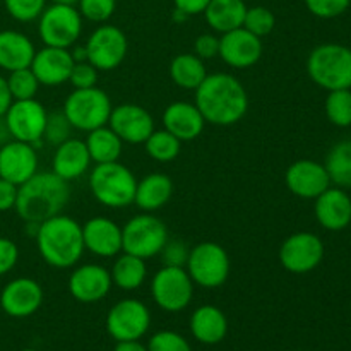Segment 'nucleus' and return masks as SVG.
I'll return each instance as SVG.
<instances>
[{
  "label": "nucleus",
  "mask_w": 351,
  "mask_h": 351,
  "mask_svg": "<svg viewBox=\"0 0 351 351\" xmlns=\"http://www.w3.org/2000/svg\"><path fill=\"white\" fill-rule=\"evenodd\" d=\"M247 5L243 0H211L204 17L215 33L223 34L243 26Z\"/></svg>",
  "instance_id": "c85d7f7f"
},
{
  "label": "nucleus",
  "mask_w": 351,
  "mask_h": 351,
  "mask_svg": "<svg viewBox=\"0 0 351 351\" xmlns=\"http://www.w3.org/2000/svg\"><path fill=\"white\" fill-rule=\"evenodd\" d=\"M350 5H351V0H350Z\"/></svg>",
  "instance_id": "4d7b16f0"
},
{
  "label": "nucleus",
  "mask_w": 351,
  "mask_h": 351,
  "mask_svg": "<svg viewBox=\"0 0 351 351\" xmlns=\"http://www.w3.org/2000/svg\"><path fill=\"white\" fill-rule=\"evenodd\" d=\"M195 106L204 117L206 123L219 127L235 125L249 110L247 89L235 75L228 72H215L206 75L195 89Z\"/></svg>",
  "instance_id": "f257e3e1"
},
{
  "label": "nucleus",
  "mask_w": 351,
  "mask_h": 351,
  "mask_svg": "<svg viewBox=\"0 0 351 351\" xmlns=\"http://www.w3.org/2000/svg\"><path fill=\"white\" fill-rule=\"evenodd\" d=\"M189 252H191V249L185 245L184 240L168 239V242L165 243V247L161 249L160 256H161V261H163V266L185 267V264H187V259H189Z\"/></svg>",
  "instance_id": "c03bdc74"
},
{
  "label": "nucleus",
  "mask_w": 351,
  "mask_h": 351,
  "mask_svg": "<svg viewBox=\"0 0 351 351\" xmlns=\"http://www.w3.org/2000/svg\"><path fill=\"white\" fill-rule=\"evenodd\" d=\"M12 101L14 99L9 91V86H7V79L3 75H0V119L5 115V112L12 105Z\"/></svg>",
  "instance_id": "8fccbe9b"
},
{
  "label": "nucleus",
  "mask_w": 351,
  "mask_h": 351,
  "mask_svg": "<svg viewBox=\"0 0 351 351\" xmlns=\"http://www.w3.org/2000/svg\"><path fill=\"white\" fill-rule=\"evenodd\" d=\"M168 228L151 213L137 215L122 226V252L147 261L160 256L168 242Z\"/></svg>",
  "instance_id": "6e6552de"
},
{
  "label": "nucleus",
  "mask_w": 351,
  "mask_h": 351,
  "mask_svg": "<svg viewBox=\"0 0 351 351\" xmlns=\"http://www.w3.org/2000/svg\"><path fill=\"white\" fill-rule=\"evenodd\" d=\"M230 256L223 245L216 242H201L189 252L185 271L197 287L215 290L226 283L230 276Z\"/></svg>",
  "instance_id": "0eeeda50"
},
{
  "label": "nucleus",
  "mask_w": 351,
  "mask_h": 351,
  "mask_svg": "<svg viewBox=\"0 0 351 351\" xmlns=\"http://www.w3.org/2000/svg\"><path fill=\"white\" fill-rule=\"evenodd\" d=\"M219 36L213 33H202L194 41V53L202 60H211L218 57Z\"/></svg>",
  "instance_id": "49530a36"
},
{
  "label": "nucleus",
  "mask_w": 351,
  "mask_h": 351,
  "mask_svg": "<svg viewBox=\"0 0 351 351\" xmlns=\"http://www.w3.org/2000/svg\"><path fill=\"white\" fill-rule=\"evenodd\" d=\"M117 9V0H79L77 10L82 19L103 24L113 16Z\"/></svg>",
  "instance_id": "ea45409f"
},
{
  "label": "nucleus",
  "mask_w": 351,
  "mask_h": 351,
  "mask_svg": "<svg viewBox=\"0 0 351 351\" xmlns=\"http://www.w3.org/2000/svg\"><path fill=\"white\" fill-rule=\"evenodd\" d=\"M112 99L101 88L74 89L65 98L64 110L74 129L82 132H91L98 127L108 125L110 113H112Z\"/></svg>",
  "instance_id": "423d86ee"
},
{
  "label": "nucleus",
  "mask_w": 351,
  "mask_h": 351,
  "mask_svg": "<svg viewBox=\"0 0 351 351\" xmlns=\"http://www.w3.org/2000/svg\"><path fill=\"white\" fill-rule=\"evenodd\" d=\"M43 288L33 278H16L0 291V307L9 317L24 319L36 314L43 304Z\"/></svg>",
  "instance_id": "f3484780"
},
{
  "label": "nucleus",
  "mask_w": 351,
  "mask_h": 351,
  "mask_svg": "<svg viewBox=\"0 0 351 351\" xmlns=\"http://www.w3.org/2000/svg\"><path fill=\"white\" fill-rule=\"evenodd\" d=\"M274 26H276V17H274V14L267 7H247L245 19H243L242 27H245L249 33L256 34L257 38L263 40L264 36L273 33Z\"/></svg>",
  "instance_id": "e433bc0d"
},
{
  "label": "nucleus",
  "mask_w": 351,
  "mask_h": 351,
  "mask_svg": "<svg viewBox=\"0 0 351 351\" xmlns=\"http://www.w3.org/2000/svg\"><path fill=\"white\" fill-rule=\"evenodd\" d=\"M324 252V243L315 233L298 232L281 243L278 257L288 273L307 274L322 263Z\"/></svg>",
  "instance_id": "4468645a"
},
{
  "label": "nucleus",
  "mask_w": 351,
  "mask_h": 351,
  "mask_svg": "<svg viewBox=\"0 0 351 351\" xmlns=\"http://www.w3.org/2000/svg\"><path fill=\"white\" fill-rule=\"evenodd\" d=\"M264 53L263 40L245 27L223 33L219 36L218 57L233 69H250L257 65Z\"/></svg>",
  "instance_id": "dca6fc26"
},
{
  "label": "nucleus",
  "mask_w": 351,
  "mask_h": 351,
  "mask_svg": "<svg viewBox=\"0 0 351 351\" xmlns=\"http://www.w3.org/2000/svg\"><path fill=\"white\" fill-rule=\"evenodd\" d=\"M191 331L199 343L216 345L225 339L228 332V321L221 308L215 305H202L192 314Z\"/></svg>",
  "instance_id": "cd10ccee"
},
{
  "label": "nucleus",
  "mask_w": 351,
  "mask_h": 351,
  "mask_svg": "<svg viewBox=\"0 0 351 351\" xmlns=\"http://www.w3.org/2000/svg\"><path fill=\"white\" fill-rule=\"evenodd\" d=\"M79 0H51V3H64V5H77Z\"/></svg>",
  "instance_id": "5fc2aeb1"
},
{
  "label": "nucleus",
  "mask_w": 351,
  "mask_h": 351,
  "mask_svg": "<svg viewBox=\"0 0 351 351\" xmlns=\"http://www.w3.org/2000/svg\"><path fill=\"white\" fill-rule=\"evenodd\" d=\"M206 127V120L195 103L173 101L163 112V129L173 134L178 141L197 139Z\"/></svg>",
  "instance_id": "b1692460"
},
{
  "label": "nucleus",
  "mask_w": 351,
  "mask_h": 351,
  "mask_svg": "<svg viewBox=\"0 0 351 351\" xmlns=\"http://www.w3.org/2000/svg\"><path fill=\"white\" fill-rule=\"evenodd\" d=\"M149 308L136 298L117 302L106 315V331L117 343L141 339L149 329Z\"/></svg>",
  "instance_id": "ddd939ff"
},
{
  "label": "nucleus",
  "mask_w": 351,
  "mask_h": 351,
  "mask_svg": "<svg viewBox=\"0 0 351 351\" xmlns=\"http://www.w3.org/2000/svg\"><path fill=\"white\" fill-rule=\"evenodd\" d=\"M307 74L328 91L351 88V48L339 43L319 45L307 58Z\"/></svg>",
  "instance_id": "39448f33"
},
{
  "label": "nucleus",
  "mask_w": 351,
  "mask_h": 351,
  "mask_svg": "<svg viewBox=\"0 0 351 351\" xmlns=\"http://www.w3.org/2000/svg\"><path fill=\"white\" fill-rule=\"evenodd\" d=\"M173 195V180L168 175L154 171L137 182L134 204L144 213H154L165 208Z\"/></svg>",
  "instance_id": "bb28decb"
},
{
  "label": "nucleus",
  "mask_w": 351,
  "mask_h": 351,
  "mask_svg": "<svg viewBox=\"0 0 351 351\" xmlns=\"http://www.w3.org/2000/svg\"><path fill=\"white\" fill-rule=\"evenodd\" d=\"M29 67L41 86L53 88L69 82V75L74 67V58L69 48L43 47L41 50H36Z\"/></svg>",
  "instance_id": "412c9836"
},
{
  "label": "nucleus",
  "mask_w": 351,
  "mask_h": 351,
  "mask_svg": "<svg viewBox=\"0 0 351 351\" xmlns=\"http://www.w3.org/2000/svg\"><path fill=\"white\" fill-rule=\"evenodd\" d=\"M108 127L122 139V143L144 144L154 130V119L144 106L136 103H122L113 106Z\"/></svg>",
  "instance_id": "2eb2a0df"
},
{
  "label": "nucleus",
  "mask_w": 351,
  "mask_h": 351,
  "mask_svg": "<svg viewBox=\"0 0 351 351\" xmlns=\"http://www.w3.org/2000/svg\"><path fill=\"white\" fill-rule=\"evenodd\" d=\"M350 89H351V88H350Z\"/></svg>",
  "instance_id": "13d9d810"
},
{
  "label": "nucleus",
  "mask_w": 351,
  "mask_h": 351,
  "mask_svg": "<svg viewBox=\"0 0 351 351\" xmlns=\"http://www.w3.org/2000/svg\"><path fill=\"white\" fill-rule=\"evenodd\" d=\"M84 143L89 151V156H91V161L95 165L113 163V161H119L120 156H122V139L108 125L98 127V129L88 132Z\"/></svg>",
  "instance_id": "7c9ffc66"
},
{
  "label": "nucleus",
  "mask_w": 351,
  "mask_h": 351,
  "mask_svg": "<svg viewBox=\"0 0 351 351\" xmlns=\"http://www.w3.org/2000/svg\"><path fill=\"white\" fill-rule=\"evenodd\" d=\"M206 75H208V71H206L204 60L195 53H180L170 62V79L180 89L195 91Z\"/></svg>",
  "instance_id": "2f4dec72"
},
{
  "label": "nucleus",
  "mask_w": 351,
  "mask_h": 351,
  "mask_svg": "<svg viewBox=\"0 0 351 351\" xmlns=\"http://www.w3.org/2000/svg\"><path fill=\"white\" fill-rule=\"evenodd\" d=\"M88 62L98 71H115L125 60L129 41L125 33L113 24H101L89 34L84 43Z\"/></svg>",
  "instance_id": "9b49d317"
},
{
  "label": "nucleus",
  "mask_w": 351,
  "mask_h": 351,
  "mask_svg": "<svg viewBox=\"0 0 351 351\" xmlns=\"http://www.w3.org/2000/svg\"><path fill=\"white\" fill-rule=\"evenodd\" d=\"M315 219L329 232H341L351 223V197L341 187H329L314 199Z\"/></svg>",
  "instance_id": "5701e85b"
},
{
  "label": "nucleus",
  "mask_w": 351,
  "mask_h": 351,
  "mask_svg": "<svg viewBox=\"0 0 351 351\" xmlns=\"http://www.w3.org/2000/svg\"><path fill=\"white\" fill-rule=\"evenodd\" d=\"M144 149H146L147 156L153 158L158 163H170L180 154L182 141H178L168 130L154 129L144 143Z\"/></svg>",
  "instance_id": "72a5a7b5"
},
{
  "label": "nucleus",
  "mask_w": 351,
  "mask_h": 351,
  "mask_svg": "<svg viewBox=\"0 0 351 351\" xmlns=\"http://www.w3.org/2000/svg\"><path fill=\"white\" fill-rule=\"evenodd\" d=\"M115 351H147V348L141 345L139 339H136V341H119L115 346Z\"/></svg>",
  "instance_id": "3c124183"
},
{
  "label": "nucleus",
  "mask_w": 351,
  "mask_h": 351,
  "mask_svg": "<svg viewBox=\"0 0 351 351\" xmlns=\"http://www.w3.org/2000/svg\"><path fill=\"white\" fill-rule=\"evenodd\" d=\"M34 240L41 259L55 269L77 266L86 250L82 225L62 213L40 223Z\"/></svg>",
  "instance_id": "7ed1b4c3"
},
{
  "label": "nucleus",
  "mask_w": 351,
  "mask_h": 351,
  "mask_svg": "<svg viewBox=\"0 0 351 351\" xmlns=\"http://www.w3.org/2000/svg\"><path fill=\"white\" fill-rule=\"evenodd\" d=\"M171 17H173L175 23H184L185 19H189L187 14H184V12H182V10H178V9L173 10V16H171Z\"/></svg>",
  "instance_id": "864d4df0"
},
{
  "label": "nucleus",
  "mask_w": 351,
  "mask_h": 351,
  "mask_svg": "<svg viewBox=\"0 0 351 351\" xmlns=\"http://www.w3.org/2000/svg\"><path fill=\"white\" fill-rule=\"evenodd\" d=\"M17 185L12 182L0 178V213L10 211L16 208L17 201Z\"/></svg>",
  "instance_id": "de8ad7c7"
},
{
  "label": "nucleus",
  "mask_w": 351,
  "mask_h": 351,
  "mask_svg": "<svg viewBox=\"0 0 351 351\" xmlns=\"http://www.w3.org/2000/svg\"><path fill=\"white\" fill-rule=\"evenodd\" d=\"M91 156L86 147V143L81 139L71 137L65 143L55 147L53 160H51V171L62 180L72 182L82 177L91 167Z\"/></svg>",
  "instance_id": "393cba45"
},
{
  "label": "nucleus",
  "mask_w": 351,
  "mask_h": 351,
  "mask_svg": "<svg viewBox=\"0 0 351 351\" xmlns=\"http://www.w3.org/2000/svg\"><path fill=\"white\" fill-rule=\"evenodd\" d=\"M154 304L167 312H180L189 307L194 297V281L185 267L163 266L151 280Z\"/></svg>",
  "instance_id": "9d476101"
},
{
  "label": "nucleus",
  "mask_w": 351,
  "mask_h": 351,
  "mask_svg": "<svg viewBox=\"0 0 351 351\" xmlns=\"http://www.w3.org/2000/svg\"><path fill=\"white\" fill-rule=\"evenodd\" d=\"M112 283L123 291L139 290L147 276L146 261L132 254H119L110 269Z\"/></svg>",
  "instance_id": "c756f323"
},
{
  "label": "nucleus",
  "mask_w": 351,
  "mask_h": 351,
  "mask_svg": "<svg viewBox=\"0 0 351 351\" xmlns=\"http://www.w3.org/2000/svg\"><path fill=\"white\" fill-rule=\"evenodd\" d=\"M47 117L48 112L36 98L14 99L3 115V122L10 134V139L23 141L36 147L38 144L43 143Z\"/></svg>",
  "instance_id": "f8f14e48"
},
{
  "label": "nucleus",
  "mask_w": 351,
  "mask_h": 351,
  "mask_svg": "<svg viewBox=\"0 0 351 351\" xmlns=\"http://www.w3.org/2000/svg\"><path fill=\"white\" fill-rule=\"evenodd\" d=\"M72 130L74 127L71 125L69 119L65 117L64 112H51L47 117V125H45L43 141L47 144L57 147L58 144L65 143L72 137Z\"/></svg>",
  "instance_id": "4c0bfd02"
},
{
  "label": "nucleus",
  "mask_w": 351,
  "mask_h": 351,
  "mask_svg": "<svg viewBox=\"0 0 351 351\" xmlns=\"http://www.w3.org/2000/svg\"><path fill=\"white\" fill-rule=\"evenodd\" d=\"M3 5L12 19L19 23H31L41 16L47 7V0H3Z\"/></svg>",
  "instance_id": "58836bf2"
},
{
  "label": "nucleus",
  "mask_w": 351,
  "mask_h": 351,
  "mask_svg": "<svg viewBox=\"0 0 351 351\" xmlns=\"http://www.w3.org/2000/svg\"><path fill=\"white\" fill-rule=\"evenodd\" d=\"M82 33V16L75 5L51 3L38 17V34L45 47L71 48Z\"/></svg>",
  "instance_id": "1a4fd4ad"
},
{
  "label": "nucleus",
  "mask_w": 351,
  "mask_h": 351,
  "mask_svg": "<svg viewBox=\"0 0 351 351\" xmlns=\"http://www.w3.org/2000/svg\"><path fill=\"white\" fill-rule=\"evenodd\" d=\"M36 48L27 34L16 29L0 31V69L7 72L29 67Z\"/></svg>",
  "instance_id": "a878e982"
},
{
  "label": "nucleus",
  "mask_w": 351,
  "mask_h": 351,
  "mask_svg": "<svg viewBox=\"0 0 351 351\" xmlns=\"http://www.w3.org/2000/svg\"><path fill=\"white\" fill-rule=\"evenodd\" d=\"M19 261V247L14 240L0 237V276H5Z\"/></svg>",
  "instance_id": "a18cd8bd"
},
{
  "label": "nucleus",
  "mask_w": 351,
  "mask_h": 351,
  "mask_svg": "<svg viewBox=\"0 0 351 351\" xmlns=\"http://www.w3.org/2000/svg\"><path fill=\"white\" fill-rule=\"evenodd\" d=\"M71 55L74 58V62H88V51H86L84 45H79V47L72 48Z\"/></svg>",
  "instance_id": "603ef678"
},
{
  "label": "nucleus",
  "mask_w": 351,
  "mask_h": 351,
  "mask_svg": "<svg viewBox=\"0 0 351 351\" xmlns=\"http://www.w3.org/2000/svg\"><path fill=\"white\" fill-rule=\"evenodd\" d=\"M34 173H38V153L33 144L12 139L0 146V178L19 187Z\"/></svg>",
  "instance_id": "aec40b11"
},
{
  "label": "nucleus",
  "mask_w": 351,
  "mask_h": 351,
  "mask_svg": "<svg viewBox=\"0 0 351 351\" xmlns=\"http://www.w3.org/2000/svg\"><path fill=\"white\" fill-rule=\"evenodd\" d=\"M288 191L300 199H315L331 187V178L322 163L314 160H298L285 173Z\"/></svg>",
  "instance_id": "6ab92c4d"
},
{
  "label": "nucleus",
  "mask_w": 351,
  "mask_h": 351,
  "mask_svg": "<svg viewBox=\"0 0 351 351\" xmlns=\"http://www.w3.org/2000/svg\"><path fill=\"white\" fill-rule=\"evenodd\" d=\"M71 199L69 182L53 171H38L17 189L16 213L24 223H43L64 211Z\"/></svg>",
  "instance_id": "f03ea898"
},
{
  "label": "nucleus",
  "mask_w": 351,
  "mask_h": 351,
  "mask_svg": "<svg viewBox=\"0 0 351 351\" xmlns=\"http://www.w3.org/2000/svg\"><path fill=\"white\" fill-rule=\"evenodd\" d=\"M84 249L98 257H117L122 252V228L113 219L96 216L82 225Z\"/></svg>",
  "instance_id": "4be33fe9"
},
{
  "label": "nucleus",
  "mask_w": 351,
  "mask_h": 351,
  "mask_svg": "<svg viewBox=\"0 0 351 351\" xmlns=\"http://www.w3.org/2000/svg\"><path fill=\"white\" fill-rule=\"evenodd\" d=\"M147 351H192L187 339L173 331H160L149 339Z\"/></svg>",
  "instance_id": "a19ab883"
},
{
  "label": "nucleus",
  "mask_w": 351,
  "mask_h": 351,
  "mask_svg": "<svg viewBox=\"0 0 351 351\" xmlns=\"http://www.w3.org/2000/svg\"><path fill=\"white\" fill-rule=\"evenodd\" d=\"M308 12L321 19H332L341 16L350 7V0H305Z\"/></svg>",
  "instance_id": "79ce46f5"
},
{
  "label": "nucleus",
  "mask_w": 351,
  "mask_h": 351,
  "mask_svg": "<svg viewBox=\"0 0 351 351\" xmlns=\"http://www.w3.org/2000/svg\"><path fill=\"white\" fill-rule=\"evenodd\" d=\"M110 269L101 264H81L74 266L69 276V291L81 304H96L101 302L112 290Z\"/></svg>",
  "instance_id": "a211bd4d"
},
{
  "label": "nucleus",
  "mask_w": 351,
  "mask_h": 351,
  "mask_svg": "<svg viewBox=\"0 0 351 351\" xmlns=\"http://www.w3.org/2000/svg\"><path fill=\"white\" fill-rule=\"evenodd\" d=\"M7 79V86L12 95V99H33L36 98L38 89H40V82H38L36 75L33 74L31 67L17 69V71L9 72Z\"/></svg>",
  "instance_id": "c9c22d12"
},
{
  "label": "nucleus",
  "mask_w": 351,
  "mask_h": 351,
  "mask_svg": "<svg viewBox=\"0 0 351 351\" xmlns=\"http://www.w3.org/2000/svg\"><path fill=\"white\" fill-rule=\"evenodd\" d=\"M326 117L336 127L351 125V89H335L329 91L324 103Z\"/></svg>",
  "instance_id": "f704fd0d"
},
{
  "label": "nucleus",
  "mask_w": 351,
  "mask_h": 351,
  "mask_svg": "<svg viewBox=\"0 0 351 351\" xmlns=\"http://www.w3.org/2000/svg\"><path fill=\"white\" fill-rule=\"evenodd\" d=\"M24 351H33V350H24Z\"/></svg>",
  "instance_id": "6e6d98bb"
},
{
  "label": "nucleus",
  "mask_w": 351,
  "mask_h": 351,
  "mask_svg": "<svg viewBox=\"0 0 351 351\" xmlns=\"http://www.w3.org/2000/svg\"><path fill=\"white\" fill-rule=\"evenodd\" d=\"M209 2H211V0H173L175 9L182 10V12L187 14L189 17L197 16V14H204Z\"/></svg>",
  "instance_id": "09e8293b"
},
{
  "label": "nucleus",
  "mask_w": 351,
  "mask_h": 351,
  "mask_svg": "<svg viewBox=\"0 0 351 351\" xmlns=\"http://www.w3.org/2000/svg\"><path fill=\"white\" fill-rule=\"evenodd\" d=\"M324 167L331 184L341 189H351V139L341 141L329 149Z\"/></svg>",
  "instance_id": "473e14b6"
},
{
  "label": "nucleus",
  "mask_w": 351,
  "mask_h": 351,
  "mask_svg": "<svg viewBox=\"0 0 351 351\" xmlns=\"http://www.w3.org/2000/svg\"><path fill=\"white\" fill-rule=\"evenodd\" d=\"M89 189L93 197L105 208H129L136 197L137 178L120 161L95 165L89 173Z\"/></svg>",
  "instance_id": "20e7f679"
},
{
  "label": "nucleus",
  "mask_w": 351,
  "mask_h": 351,
  "mask_svg": "<svg viewBox=\"0 0 351 351\" xmlns=\"http://www.w3.org/2000/svg\"><path fill=\"white\" fill-rule=\"evenodd\" d=\"M98 69L89 62H74L69 82L74 89H88L95 88L98 84Z\"/></svg>",
  "instance_id": "37998d69"
}]
</instances>
